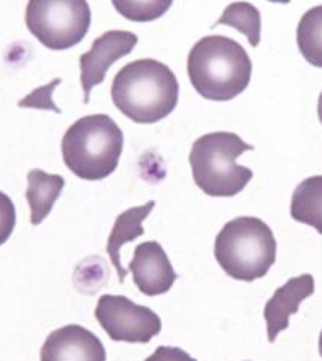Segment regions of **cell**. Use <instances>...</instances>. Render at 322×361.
I'll use <instances>...</instances> for the list:
<instances>
[{"label":"cell","mask_w":322,"mask_h":361,"mask_svg":"<svg viewBox=\"0 0 322 361\" xmlns=\"http://www.w3.org/2000/svg\"><path fill=\"white\" fill-rule=\"evenodd\" d=\"M297 44L310 65L322 68V5L310 8L299 20Z\"/></svg>","instance_id":"cell-15"},{"label":"cell","mask_w":322,"mask_h":361,"mask_svg":"<svg viewBox=\"0 0 322 361\" xmlns=\"http://www.w3.org/2000/svg\"><path fill=\"white\" fill-rule=\"evenodd\" d=\"M139 38L136 33L128 30H109L98 37L89 51L80 56L82 87L85 92V103H89L92 87L101 85L109 68L124 56L130 54L136 47Z\"/></svg>","instance_id":"cell-8"},{"label":"cell","mask_w":322,"mask_h":361,"mask_svg":"<svg viewBox=\"0 0 322 361\" xmlns=\"http://www.w3.org/2000/svg\"><path fill=\"white\" fill-rule=\"evenodd\" d=\"M65 187L61 175H50L41 169H32L27 173L26 199L30 207V223L38 226L49 217L54 203L59 199Z\"/></svg>","instance_id":"cell-13"},{"label":"cell","mask_w":322,"mask_h":361,"mask_svg":"<svg viewBox=\"0 0 322 361\" xmlns=\"http://www.w3.org/2000/svg\"><path fill=\"white\" fill-rule=\"evenodd\" d=\"M124 149V133L109 115H89L75 121L62 139L65 166L85 180L112 175Z\"/></svg>","instance_id":"cell-3"},{"label":"cell","mask_w":322,"mask_h":361,"mask_svg":"<svg viewBox=\"0 0 322 361\" xmlns=\"http://www.w3.org/2000/svg\"><path fill=\"white\" fill-rule=\"evenodd\" d=\"M154 207L155 202L149 200L145 205L130 208L119 214L113 224V229L109 235L107 253L110 256V261H112L113 267L118 271L120 283H124V280L127 277V269L120 264V247L127 243L135 241L139 236L145 233V229H143L142 224L148 219Z\"/></svg>","instance_id":"cell-12"},{"label":"cell","mask_w":322,"mask_h":361,"mask_svg":"<svg viewBox=\"0 0 322 361\" xmlns=\"http://www.w3.org/2000/svg\"><path fill=\"white\" fill-rule=\"evenodd\" d=\"M253 145L228 131L208 133L199 137L190 151L194 184L213 197H232L247 187L253 171L237 164V158L252 151Z\"/></svg>","instance_id":"cell-4"},{"label":"cell","mask_w":322,"mask_h":361,"mask_svg":"<svg viewBox=\"0 0 322 361\" xmlns=\"http://www.w3.org/2000/svg\"><path fill=\"white\" fill-rule=\"evenodd\" d=\"M268 2H273V4H290L291 0H268Z\"/></svg>","instance_id":"cell-21"},{"label":"cell","mask_w":322,"mask_h":361,"mask_svg":"<svg viewBox=\"0 0 322 361\" xmlns=\"http://www.w3.org/2000/svg\"><path fill=\"white\" fill-rule=\"evenodd\" d=\"M314 292L315 280L312 274L292 277L274 292L264 309L270 343H274L277 336L290 329V318L298 312L306 298L314 295Z\"/></svg>","instance_id":"cell-11"},{"label":"cell","mask_w":322,"mask_h":361,"mask_svg":"<svg viewBox=\"0 0 322 361\" xmlns=\"http://www.w3.org/2000/svg\"><path fill=\"white\" fill-rule=\"evenodd\" d=\"M319 354H321V357H322V331H321V334H319Z\"/></svg>","instance_id":"cell-22"},{"label":"cell","mask_w":322,"mask_h":361,"mask_svg":"<svg viewBox=\"0 0 322 361\" xmlns=\"http://www.w3.org/2000/svg\"><path fill=\"white\" fill-rule=\"evenodd\" d=\"M218 25H226L241 32L242 35L247 37L252 47H258L261 42V13L256 6H253L249 2L230 4L223 11V14L217 20L216 25H213V27Z\"/></svg>","instance_id":"cell-16"},{"label":"cell","mask_w":322,"mask_h":361,"mask_svg":"<svg viewBox=\"0 0 322 361\" xmlns=\"http://www.w3.org/2000/svg\"><path fill=\"white\" fill-rule=\"evenodd\" d=\"M277 241L270 226L258 217H237L217 235L214 256L225 273L241 281L265 277L275 262Z\"/></svg>","instance_id":"cell-5"},{"label":"cell","mask_w":322,"mask_h":361,"mask_svg":"<svg viewBox=\"0 0 322 361\" xmlns=\"http://www.w3.org/2000/svg\"><path fill=\"white\" fill-rule=\"evenodd\" d=\"M95 318L115 342L148 343L161 331L160 316L124 295L99 297Z\"/></svg>","instance_id":"cell-7"},{"label":"cell","mask_w":322,"mask_h":361,"mask_svg":"<svg viewBox=\"0 0 322 361\" xmlns=\"http://www.w3.org/2000/svg\"><path fill=\"white\" fill-rule=\"evenodd\" d=\"M112 4L124 18L136 23H149L168 13L173 0H112Z\"/></svg>","instance_id":"cell-17"},{"label":"cell","mask_w":322,"mask_h":361,"mask_svg":"<svg viewBox=\"0 0 322 361\" xmlns=\"http://www.w3.org/2000/svg\"><path fill=\"white\" fill-rule=\"evenodd\" d=\"M128 269L135 285L148 297H157L169 292L178 279V274L157 241H147L136 247Z\"/></svg>","instance_id":"cell-9"},{"label":"cell","mask_w":322,"mask_h":361,"mask_svg":"<svg viewBox=\"0 0 322 361\" xmlns=\"http://www.w3.org/2000/svg\"><path fill=\"white\" fill-rule=\"evenodd\" d=\"M17 221L14 202L8 195L0 191V245H4L13 235Z\"/></svg>","instance_id":"cell-19"},{"label":"cell","mask_w":322,"mask_h":361,"mask_svg":"<svg viewBox=\"0 0 322 361\" xmlns=\"http://www.w3.org/2000/svg\"><path fill=\"white\" fill-rule=\"evenodd\" d=\"M252 71L246 49L228 37H204L188 53V77L196 92L205 99H234L250 85Z\"/></svg>","instance_id":"cell-2"},{"label":"cell","mask_w":322,"mask_h":361,"mask_svg":"<svg viewBox=\"0 0 322 361\" xmlns=\"http://www.w3.org/2000/svg\"><path fill=\"white\" fill-rule=\"evenodd\" d=\"M291 217L322 235V175L306 178L297 185L291 199Z\"/></svg>","instance_id":"cell-14"},{"label":"cell","mask_w":322,"mask_h":361,"mask_svg":"<svg viewBox=\"0 0 322 361\" xmlns=\"http://www.w3.org/2000/svg\"><path fill=\"white\" fill-rule=\"evenodd\" d=\"M180 85L168 65L139 59L122 66L112 83L116 109L136 123H155L176 109Z\"/></svg>","instance_id":"cell-1"},{"label":"cell","mask_w":322,"mask_h":361,"mask_svg":"<svg viewBox=\"0 0 322 361\" xmlns=\"http://www.w3.org/2000/svg\"><path fill=\"white\" fill-rule=\"evenodd\" d=\"M62 83V78H54L49 85H44L38 89L33 90L27 97L18 101V107H29V109H38V110H51L56 113H62L61 109L54 104L51 98L53 90L56 89L58 85Z\"/></svg>","instance_id":"cell-18"},{"label":"cell","mask_w":322,"mask_h":361,"mask_svg":"<svg viewBox=\"0 0 322 361\" xmlns=\"http://www.w3.org/2000/svg\"><path fill=\"white\" fill-rule=\"evenodd\" d=\"M92 21L87 0H29L26 26L44 47L68 50L79 44Z\"/></svg>","instance_id":"cell-6"},{"label":"cell","mask_w":322,"mask_h":361,"mask_svg":"<svg viewBox=\"0 0 322 361\" xmlns=\"http://www.w3.org/2000/svg\"><path fill=\"white\" fill-rule=\"evenodd\" d=\"M318 118H319V121L322 123V92H321L319 99H318Z\"/></svg>","instance_id":"cell-20"},{"label":"cell","mask_w":322,"mask_h":361,"mask_svg":"<svg viewBox=\"0 0 322 361\" xmlns=\"http://www.w3.org/2000/svg\"><path fill=\"white\" fill-rule=\"evenodd\" d=\"M106 349L101 341L80 325H66L49 334L41 348V360H75L104 361Z\"/></svg>","instance_id":"cell-10"}]
</instances>
